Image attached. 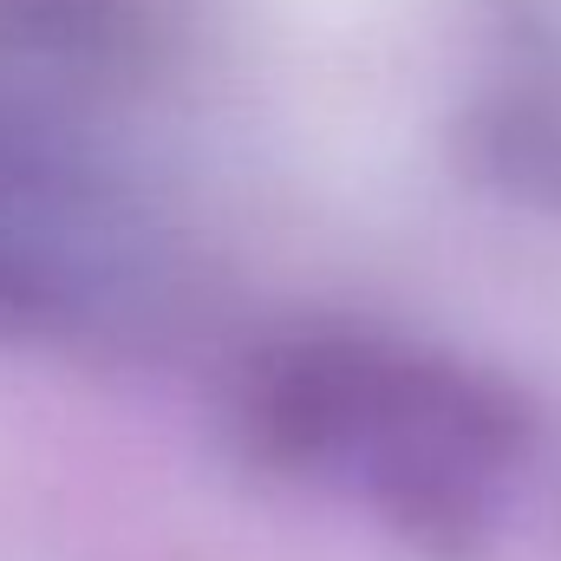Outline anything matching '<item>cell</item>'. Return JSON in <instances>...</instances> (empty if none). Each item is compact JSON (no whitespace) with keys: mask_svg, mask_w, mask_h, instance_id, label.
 Segmentation results:
<instances>
[{"mask_svg":"<svg viewBox=\"0 0 561 561\" xmlns=\"http://www.w3.org/2000/svg\"><path fill=\"white\" fill-rule=\"evenodd\" d=\"M236 431L268 470L437 556L496 529L536 444L510 379L379 327H294L255 346Z\"/></svg>","mask_w":561,"mask_h":561,"instance_id":"1","label":"cell"},{"mask_svg":"<svg viewBox=\"0 0 561 561\" xmlns=\"http://www.w3.org/2000/svg\"><path fill=\"white\" fill-rule=\"evenodd\" d=\"M170 294V229L66 112L0 85V333L118 340Z\"/></svg>","mask_w":561,"mask_h":561,"instance_id":"2","label":"cell"},{"mask_svg":"<svg viewBox=\"0 0 561 561\" xmlns=\"http://www.w3.org/2000/svg\"><path fill=\"white\" fill-rule=\"evenodd\" d=\"M529 33H536V85L523 99H503L496 112V144L503 163L523 176H542L561 190V0H529Z\"/></svg>","mask_w":561,"mask_h":561,"instance_id":"3","label":"cell"}]
</instances>
